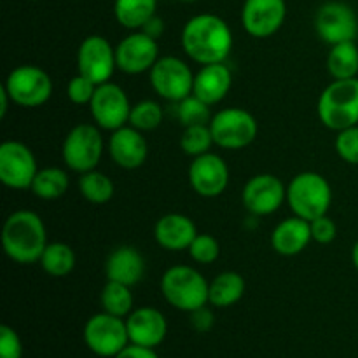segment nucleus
Returning a JSON list of instances; mask_svg holds the SVG:
<instances>
[{
  "label": "nucleus",
  "mask_w": 358,
  "mask_h": 358,
  "mask_svg": "<svg viewBox=\"0 0 358 358\" xmlns=\"http://www.w3.org/2000/svg\"><path fill=\"white\" fill-rule=\"evenodd\" d=\"M182 49L199 65L222 63L229 58L234 45L233 30L217 14L203 13L192 16L182 28Z\"/></svg>",
  "instance_id": "nucleus-1"
},
{
  "label": "nucleus",
  "mask_w": 358,
  "mask_h": 358,
  "mask_svg": "<svg viewBox=\"0 0 358 358\" xmlns=\"http://www.w3.org/2000/svg\"><path fill=\"white\" fill-rule=\"evenodd\" d=\"M48 247L44 220L31 210H16L2 227V248L16 264H35Z\"/></svg>",
  "instance_id": "nucleus-2"
},
{
  "label": "nucleus",
  "mask_w": 358,
  "mask_h": 358,
  "mask_svg": "<svg viewBox=\"0 0 358 358\" xmlns=\"http://www.w3.org/2000/svg\"><path fill=\"white\" fill-rule=\"evenodd\" d=\"M161 294L171 308L185 313L210 304V282L192 266H171L161 276Z\"/></svg>",
  "instance_id": "nucleus-3"
},
{
  "label": "nucleus",
  "mask_w": 358,
  "mask_h": 358,
  "mask_svg": "<svg viewBox=\"0 0 358 358\" xmlns=\"http://www.w3.org/2000/svg\"><path fill=\"white\" fill-rule=\"evenodd\" d=\"M287 205L301 219L311 220L327 215L332 205V187L317 171L297 173L287 185Z\"/></svg>",
  "instance_id": "nucleus-4"
},
{
  "label": "nucleus",
  "mask_w": 358,
  "mask_h": 358,
  "mask_svg": "<svg viewBox=\"0 0 358 358\" xmlns=\"http://www.w3.org/2000/svg\"><path fill=\"white\" fill-rule=\"evenodd\" d=\"M318 119L325 128L343 131L358 124V79L332 80L318 98Z\"/></svg>",
  "instance_id": "nucleus-5"
},
{
  "label": "nucleus",
  "mask_w": 358,
  "mask_h": 358,
  "mask_svg": "<svg viewBox=\"0 0 358 358\" xmlns=\"http://www.w3.org/2000/svg\"><path fill=\"white\" fill-rule=\"evenodd\" d=\"M103 150L105 142L100 128L96 124L83 122L66 133L62 145V157L69 170L80 175L96 170Z\"/></svg>",
  "instance_id": "nucleus-6"
},
{
  "label": "nucleus",
  "mask_w": 358,
  "mask_h": 358,
  "mask_svg": "<svg viewBox=\"0 0 358 358\" xmlns=\"http://www.w3.org/2000/svg\"><path fill=\"white\" fill-rule=\"evenodd\" d=\"M213 142L226 150H240L254 143L257 138V119L240 107H227L213 114L210 121Z\"/></svg>",
  "instance_id": "nucleus-7"
},
{
  "label": "nucleus",
  "mask_w": 358,
  "mask_h": 358,
  "mask_svg": "<svg viewBox=\"0 0 358 358\" xmlns=\"http://www.w3.org/2000/svg\"><path fill=\"white\" fill-rule=\"evenodd\" d=\"M3 87L14 105L24 108L42 107L52 94V80L37 65H20L10 70Z\"/></svg>",
  "instance_id": "nucleus-8"
},
{
  "label": "nucleus",
  "mask_w": 358,
  "mask_h": 358,
  "mask_svg": "<svg viewBox=\"0 0 358 358\" xmlns=\"http://www.w3.org/2000/svg\"><path fill=\"white\" fill-rule=\"evenodd\" d=\"M84 343L94 355L114 358L129 345L126 318L105 311L93 315L84 325Z\"/></svg>",
  "instance_id": "nucleus-9"
},
{
  "label": "nucleus",
  "mask_w": 358,
  "mask_h": 358,
  "mask_svg": "<svg viewBox=\"0 0 358 358\" xmlns=\"http://www.w3.org/2000/svg\"><path fill=\"white\" fill-rule=\"evenodd\" d=\"M194 76L196 73L184 59L177 56H163L150 69L149 80L156 94L164 100L178 103L192 94Z\"/></svg>",
  "instance_id": "nucleus-10"
},
{
  "label": "nucleus",
  "mask_w": 358,
  "mask_h": 358,
  "mask_svg": "<svg viewBox=\"0 0 358 358\" xmlns=\"http://www.w3.org/2000/svg\"><path fill=\"white\" fill-rule=\"evenodd\" d=\"M38 166L35 154L27 143L7 140L0 145V182L14 191L30 189Z\"/></svg>",
  "instance_id": "nucleus-11"
},
{
  "label": "nucleus",
  "mask_w": 358,
  "mask_h": 358,
  "mask_svg": "<svg viewBox=\"0 0 358 358\" xmlns=\"http://www.w3.org/2000/svg\"><path fill=\"white\" fill-rule=\"evenodd\" d=\"M131 107L133 105L129 103L126 91L119 84L108 80V83L98 84L90 103V112L98 128L112 133L128 124Z\"/></svg>",
  "instance_id": "nucleus-12"
},
{
  "label": "nucleus",
  "mask_w": 358,
  "mask_h": 358,
  "mask_svg": "<svg viewBox=\"0 0 358 358\" xmlns=\"http://www.w3.org/2000/svg\"><path fill=\"white\" fill-rule=\"evenodd\" d=\"M317 35L329 45L355 41L358 35V17L355 10L345 2H325L315 14Z\"/></svg>",
  "instance_id": "nucleus-13"
},
{
  "label": "nucleus",
  "mask_w": 358,
  "mask_h": 358,
  "mask_svg": "<svg viewBox=\"0 0 358 358\" xmlns=\"http://www.w3.org/2000/svg\"><path fill=\"white\" fill-rule=\"evenodd\" d=\"M241 201L250 215H271L287 201V185L273 173L254 175L243 185Z\"/></svg>",
  "instance_id": "nucleus-14"
},
{
  "label": "nucleus",
  "mask_w": 358,
  "mask_h": 358,
  "mask_svg": "<svg viewBox=\"0 0 358 358\" xmlns=\"http://www.w3.org/2000/svg\"><path fill=\"white\" fill-rule=\"evenodd\" d=\"M117 70L115 48L101 35H90L77 49V73L93 83H108Z\"/></svg>",
  "instance_id": "nucleus-15"
},
{
  "label": "nucleus",
  "mask_w": 358,
  "mask_h": 358,
  "mask_svg": "<svg viewBox=\"0 0 358 358\" xmlns=\"http://www.w3.org/2000/svg\"><path fill=\"white\" fill-rule=\"evenodd\" d=\"M229 166L215 152H206L203 156L192 157L189 164L187 178L192 191L201 198H219L229 185Z\"/></svg>",
  "instance_id": "nucleus-16"
},
{
  "label": "nucleus",
  "mask_w": 358,
  "mask_h": 358,
  "mask_svg": "<svg viewBox=\"0 0 358 358\" xmlns=\"http://www.w3.org/2000/svg\"><path fill=\"white\" fill-rule=\"evenodd\" d=\"M159 59V45L156 38L149 37L142 30L131 31L115 45L117 70L128 76L150 72Z\"/></svg>",
  "instance_id": "nucleus-17"
},
{
  "label": "nucleus",
  "mask_w": 358,
  "mask_h": 358,
  "mask_svg": "<svg viewBox=\"0 0 358 358\" xmlns=\"http://www.w3.org/2000/svg\"><path fill=\"white\" fill-rule=\"evenodd\" d=\"M287 17L285 0H245L241 24L255 38H268L283 27Z\"/></svg>",
  "instance_id": "nucleus-18"
},
{
  "label": "nucleus",
  "mask_w": 358,
  "mask_h": 358,
  "mask_svg": "<svg viewBox=\"0 0 358 358\" xmlns=\"http://www.w3.org/2000/svg\"><path fill=\"white\" fill-rule=\"evenodd\" d=\"M108 154L122 170H136L149 156V143L142 131L126 124L112 131L108 138Z\"/></svg>",
  "instance_id": "nucleus-19"
},
{
  "label": "nucleus",
  "mask_w": 358,
  "mask_h": 358,
  "mask_svg": "<svg viewBox=\"0 0 358 358\" xmlns=\"http://www.w3.org/2000/svg\"><path fill=\"white\" fill-rule=\"evenodd\" d=\"M129 343L156 350L166 339L168 322L159 310L142 306L133 310L126 317Z\"/></svg>",
  "instance_id": "nucleus-20"
},
{
  "label": "nucleus",
  "mask_w": 358,
  "mask_h": 358,
  "mask_svg": "<svg viewBox=\"0 0 358 358\" xmlns=\"http://www.w3.org/2000/svg\"><path fill=\"white\" fill-rule=\"evenodd\" d=\"M196 236V224L184 213H166L154 226V240L168 252L187 250Z\"/></svg>",
  "instance_id": "nucleus-21"
},
{
  "label": "nucleus",
  "mask_w": 358,
  "mask_h": 358,
  "mask_svg": "<svg viewBox=\"0 0 358 358\" xmlns=\"http://www.w3.org/2000/svg\"><path fill=\"white\" fill-rule=\"evenodd\" d=\"M233 86V72L226 62L201 65L194 76L192 94L201 98L208 105H217L227 96Z\"/></svg>",
  "instance_id": "nucleus-22"
},
{
  "label": "nucleus",
  "mask_w": 358,
  "mask_h": 358,
  "mask_svg": "<svg viewBox=\"0 0 358 358\" xmlns=\"http://www.w3.org/2000/svg\"><path fill=\"white\" fill-rule=\"evenodd\" d=\"M145 275V261L143 255L131 245H122L117 247L105 262V276L108 282L124 283L133 287L142 282Z\"/></svg>",
  "instance_id": "nucleus-23"
},
{
  "label": "nucleus",
  "mask_w": 358,
  "mask_h": 358,
  "mask_svg": "<svg viewBox=\"0 0 358 358\" xmlns=\"http://www.w3.org/2000/svg\"><path fill=\"white\" fill-rule=\"evenodd\" d=\"M313 241L310 222L301 217H289L282 220L271 233V247L276 254L292 257L301 254Z\"/></svg>",
  "instance_id": "nucleus-24"
},
{
  "label": "nucleus",
  "mask_w": 358,
  "mask_h": 358,
  "mask_svg": "<svg viewBox=\"0 0 358 358\" xmlns=\"http://www.w3.org/2000/svg\"><path fill=\"white\" fill-rule=\"evenodd\" d=\"M247 283L236 271L219 273L210 282V304L215 308H231L241 301Z\"/></svg>",
  "instance_id": "nucleus-25"
},
{
  "label": "nucleus",
  "mask_w": 358,
  "mask_h": 358,
  "mask_svg": "<svg viewBox=\"0 0 358 358\" xmlns=\"http://www.w3.org/2000/svg\"><path fill=\"white\" fill-rule=\"evenodd\" d=\"M157 0H115V21L126 30H142L143 24L156 16Z\"/></svg>",
  "instance_id": "nucleus-26"
},
{
  "label": "nucleus",
  "mask_w": 358,
  "mask_h": 358,
  "mask_svg": "<svg viewBox=\"0 0 358 358\" xmlns=\"http://www.w3.org/2000/svg\"><path fill=\"white\" fill-rule=\"evenodd\" d=\"M69 185L70 178L65 170L58 166H48L37 171L30 191L38 199L52 201V199H59L62 196H65V192L69 191Z\"/></svg>",
  "instance_id": "nucleus-27"
},
{
  "label": "nucleus",
  "mask_w": 358,
  "mask_h": 358,
  "mask_svg": "<svg viewBox=\"0 0 358 358\" xmlns=\"http://www.w3.org/2000/svg\"><path fill=\"white\" fill-rule=\"evenodd\" d=\"M327 70L332 79H353L358 73V45L355 41L331 45L327 56Z\"/></svg>",
  "instance_id": "nucleus-28"
},
{
  "label": "nucleus",
  "mask_w": 358,
  "mask_h": 358,
  "mask_svg": "<svg viewBox=\"0 0 358 358\" xmlns=\"http://www.w3.org/2000/svg\"><path fill=\"white\" fill-rule=\"evenodd\" d=\"M38 264L52 278H63V276H69L76 268V252L63 241H52V243H48Z\"/></svg>",
  "instance_id": "nucleus-29"
},
{
  "label": "nucleus",
  "mask_w": 358,
  "mask_h": 358,
  "mask_svg": "<svg viewBox=\"0 0 358 358\" xmlns=\"http://www.w3.org/2000/svg\"><path fill=\"white\" fill-rule=\"evenodd\" d=\"M77 185H79L80 196L93 205H105L114 198V182L100 170L80 173Z\"/></svg>",
  "instance_id": "nucleus-30"
},
{
  "label": "nucleus",
  "mask_w": 358,
  "mask_h": 358,
  "mask_svg": "<svg viewBox=\"0 0 358 358\" xmlns=\"http://www.w3.org/2000/svg\"><path fill=\"white\" fill-rule=\"evenodd\" d=\"M100 303L105 313H110L114 317L126 318L133 311V294L131 287L124 283L108 282L101 289Z\"/></svg>",
  "instance_id": "nucleus-31"
},
{
  "label": "nucleus",
  "mask_w": 358,
  "mask_h": 358,
  "mask_svg": "<svg viewBox=\"0 0 358 358\" xmlns=\"http://www.w3.org/2000/svg\"><path fill=\"white\" fill-rule=\"evenodd\" d=\"M164 117L163 107L154 100H142L135 103L129 112V126L136 128L138 131H154L161 126Z\"/></svg>",
  "instance_id": "nucleus-32"
},
{
  "label": "nucleus",
  "mask_w": 358,
  "mask_h": 358,
  "mask_svg": "<svg viewBox=\"0 0 358 358\" xmlns=\"http://www.w3.org/2000/svg\"><path fill=\"white\" fill-rule=\"evenodd\" d=\"M206 101L198 98L196 94H189L182 101L177 103V119L184 128L187 126H198V124H210L212 121V112Z\"/></svg>",
  "instance_id": "nucleus-33"
},
{
  "label": "nucleus",
  "mask_w": 358,
  "mask_h": 358,
  "mask_svg": "<svg viewBox=\"0 0 358 358\" xmlns=\"http://www.w3.org/2000/svg\"><path fill=\"white\" fill-rule=\"evenodd\" d=\"M212 145H215V142H213V136L208 124L187 126V128H184V131H182L180 147L187 156H203V154L210 152Z\"/></svg>",
  "instance_id": "nucleus-34"
},
{
  "label": "nucleus",
  "mask_w": 358,
  "mask_h": 358,
  "mask_svg": "<svg viewBox=\"0 0 358 358\" xmlns=\"http://www.w3.org/2000/svg\"><path fill=\"white\" fill-rule=\"evenodd\" d=\"M187 252L189 255H191L192 261L198 262V264H213V262L220 257V243L217 241L215 236H212V234L198 233V236L192 240Z\"/></svg>",
  "instance_id": "nucleus-35"
},
{
  "label": "nucleus",
  "mask_w": 358,
  "mask_h": 358,
  "mask_svg": "<svg viewBox=\"0 0 358 358\" xmlns=\"http://www.w3.org/2000/svg\"><path fill=\"white\" fill-rule=\"evenodd\" d=\"M336 152L348 164H358V124L338 131L336 135Z\"/></svg>",
  "instance_id": "nucleus-36"
},
{
  "label": "nucleus",
  "mask_w": 358,
  "mask_h": 358,
  "mask_svg": "<svg viewBox=\"0 0 358 358\" xmlns=\"http://www.w3.org/2000/svg\"><path fill=\"white\" fill-rule=\"evenodd\" d=\"M96 87V83H93V80L87 79V77L77 73V76H73L72 79L69 80L66 96H69V100L76 105H90L91 100H93Z\"/></svg>",
  "instance_id": "nucleus-37"
},
{
  "label": "nucleus",
  "mask_w": 358,
  "mask_h": 358,
  "mask_svg": "<svg viewBox=\"0 0 358 358\" xmlns=\"http://www.w3.org/2000/svg\"><path fill=\"white\" fill-rule=\"evenodd\" d=\"M23 357V343L20 336L9 325L0 327V358H21Z\"/></svg>",
  "instance_id": "nucleus-38"
},
{
  "label": "nucleus",
  "mask_w": 358,
  "mask_h": 358,
  "mask_svg": "<svg viewBox=\"0 0 358 358\" xmlns=\"http://www.w3.org/2000/svg\"><path fill=\"white\" fill-rule=\"evenodd\" d=\"M310 229L313 241L320 245L332 243L336 236H338V226H336V222L329 215H322L318 219L311 220Z\"/></svg>",
  "instance_id": "nucleus-39"
},
{
  "label": "nucleus",
  "mask_w": 358,
  "mask_h": 358,
  "mask_svg": "<svg viewBox=\"0 0 358 358\" xmlns=\"http://www.w3.org/2000/svg\"><path fill=\"white\" fill-rule=\"evenodd\" d=\"M189 315H191V325L198 332H206L213 327V313L206 306L199 308Z\"/></svg>",
  "instance_id": "nucleus-40"
},
{
  "label": "nucleus",
  "mask_w": 358,
  "mask_h": 358,
  "mask_svg": "<svg viewBox=\"0 0 358 358\" xmlns=\"http://www.w3.org/2000/svg\"><path fill=\"white\" fill-rule=\"evenodd\" d=\"M114 358H159L157 353L154 352V348H145V346L131 345L129 343L121 353H117Z\"/></svg>",
  "instance_id": "nucleus-41"
},
{
  "label": "nucleus",
  "mask_w": 358,
  "mask_h": 358,
  "mask_svg": "<svg viewBox=\"0 0 358 358\" xmlns=\"http://www.w3.org/2000/svg\"><path fill=\"white\" fill-rule=\"evenodd\" d=\"M142 31H143V34L149 35V37L156 38V41H157V38H159L161 35L164 34V21L161 20V17L156 14V16H152L149 21H147L145 24H143Z\"/></svg>",
  "instance_id": "nucleus-42"
},
{
  "label": "nucleus",
  "mask_w": 358,
  "mask_h": 358,
  "mask_svg": "<svg viewBox=\"0 0 358 358\" xmlns=\"http://www.w3.org/2000/svg\"><path fill=\"white\" fill-rule=\"evenodd\" d=\"M9 103H13L9 93L6 91V87H0V117H6L7 110H9Z\"/></svg>",
  "instance_id": "nucleus-43"
},
{
  "label": "nucleus",
  "mask_w": 358,
  "mask_h": 358,
  "mask_svg": "<svg viewBox=\"0 0 358 358\" xmlns=\"http://www.w3.org/2000/svg\"><path fill=\"white\" fill-rule=\"evenodd\" d=\"M352 262H353V266L358 269V241L353 245V248H352Z\"/></svg>",
  "instance_id": "nucleus-44"
},
{
  "label": "nucleus",
  "mask_w": 358,
  "mask_h": 358,
  "mask_svg": "<svg viewBox=\"0 0 358 358\" xmlns=\"http://www.w3.org/2000/svg\"><path fill=\"white\" fill-rule=\"evenodd\" d=\"M180 2H184V3H194V2H198V0H180Z\"/></svg>",
  "instance_id": "nucleus-45"
}]
</instances>
